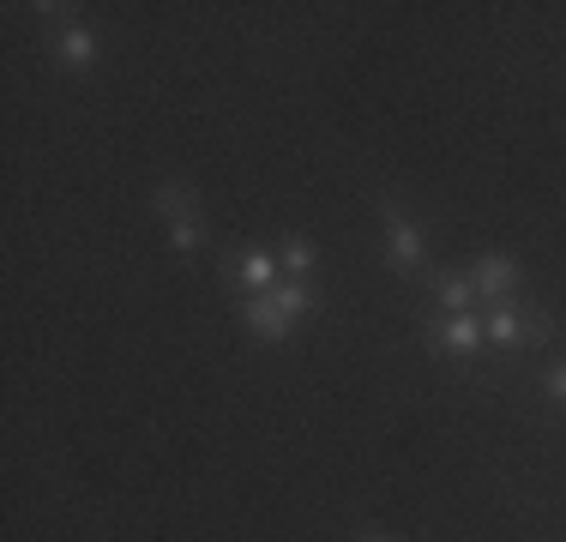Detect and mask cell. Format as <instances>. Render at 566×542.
Instances as JSON below:
<instances>
[{
  "mask_svg": "<svg viewBox=\"0 0 566 542\" xmlns=\"http://www.w3.org/2000/svg\"><path fill=\"white\" fill-rule=\"evenodd\" d=\"M374 206H380V223H386V260H392L398 278H416V271L428 265V236H422V223H416V217L403 211L392 194L374 199Z\"/></svg>",
  "mask_w": 566,
  "mask_h": 542,
  "instance_id": "obj_1",
  "label": "cell"
},
{
  "mask_svg": "<svg viewBox=\"0 0 566 542\" xmlns=\"http://www.w3.org/2000/svg\"><path fill=\"white\" fill-rule=\"evenodd\" d=\"M157 217H164V223L199 217V194H193V181H164V187H157Z\"/></svg>",
  "mask_w": 566,
  "mask_h": 542,
  "instance_id": "obj_9",
  "label": "cell"
},
{
  "mask_svg": "<svg viewBox=\"0 0 566 542\" xmlns=\"http://www.w3.org/2000/svg\"><path fill=\"white\" fill-rule=\"evenodd\" d=\"M422 337L440 350V356H476V350L489 344V332H482L476 314H447L440 325H422Z\"/></svg>",
  "mask_w": 566,
  "mask_h": 542,
  "instance_id": "obj_4",
  "label": "cell"
},
{
  "mask_svg": "<svg viewBox=\"0 0 566 542\" xmlns=\"http://www.w3.org/2000/svg\"><path fill=\"white\" fill-rule=\"evenodd\" d=\"M272 295H277V308H283L290 320H307V314H319V290H314V283H302V278H283Z\"/></svg>",
  "mask_w": 566,
  "mask_h": 542,
  "instance_id": "obj_11",
  "label": "cell"
},
{
  "mask_svg": "<svg viewBox=\"0 0 566 542\" xmlns=\"http://www.w3.org/2000/svg\"><path fill=\"white\" fill-rule=\"evenodd\" d=\"M470 290L489 308H512V295L524 290V265L506 260V253H482V260L470 265Z\"/></svg>",
  "mask_w": 566,
  "mask_h": 542,
  "instance_id": "obj_2",
  "label": "cell"
},
{
  "mask_svg": "<svg viewBox=\"0 0 566 542\" xmlns=\"http://www.w3.org/2000/svg\"><path fill=\"white\" fill-rule=\"evenodd\" d=\"M543 386H548V398H555V404H566V362H555V368L543 374Z\"/></svg>",
  "mask_w": 566,
  "mask_h": 542,
  "instance_id": "obj_13",
  "label": "cell"
},
{
  "mask_svg": "<svg viewBox=\"0 0 566 542\" xmlns=\"http://www.w3.org/2000/svg\"><path fill=\"white\" fill-rule=\"evenodd\" d=\"M434 302L447 308V314H470V308H476V290H470V271H440V278H434Z\"/></svg>",
  "mask_w": 566,
  "mask_h": 542,
  "instance_id": "obj_10",
  "label": "cell"
},
{
  "mask_svg": "<svg viewBox=\"0 0 566 542\" xmlns=\"http://www.w3.org/2000/svg\"><path fill=\"white\" fill-rule=\"evenodd\" d=\"M169 248L181 253V260H193V253L206 248V223H199V217H181V223H169Z\"/></svg>",
  "mask_w": 566,
  "mask_h": 542,
  "instance_id": "obj_12",
  "label": "cell"
},
{
  "mask_svg": "<svg viewBox=\"0 0 566 542\" xmlns=\"http://www.w3.org/2000/svg\"><path fill=\"white\" fill-rule=\"evenodd\" d=\"M235 283H241V295H265V290H277V283H283V271H277V248H241V260H235Z\"/></svg>",
  "mask_w": 566,
  "mask_h": 542,
  "instance_id": "obj_6",
  "label": "cell"
},
{
  "mask_svg": "<svg viewBox=\"0 0 566 542\" xmlns=\"http://www.w3.org/2000/svg\"><path fill=\"white\" fill-rule=\"evenodd\" d=\"M73 7H61V0H36V19H66Z\"/></svg>",
  "mask_w": 566,
  "mask_h": 542,
  "instance_id": "obj_14",
  "label": "cell"
},
{
  "mask_svg": "<svg viewBox=\"0 0 566 542\" xmlns=\"http://www.w3.org/2000/svg\"><path fill=\"white\" fill-rule=\"evenodd\" d=\"M356 542H398V536H356Z\"/></svg>",
  "mask_w": 566,
  "mask_h": 542,
  "instance_id": "obj_15",
  "label": "cell"
},
{
  "mask_svg": "<svg viewBox=\"0 0 566 542\" xmlns=\"http://www.w3.org/2000/svg\"><path fill=\"white\" fill-rule=\"evenodd\" d=\"M55 61H61V73H91L97 66V31L91 24H66L55 37Z\"/></svg>",
  "mask_w": 566,
  "mask_h": 542,
  "instance_id": "obj_7",
  "label": "cell"
},
{
  "mask_svg": "<svg viewBox=\"0 0 566 542\" xmlns=\"http://www.w3.org/2000/svg\"><path fill=\"white\" fill-rule=\"evenodd\" d=\"M482 332H489L494 350H518V344H548V337H555V320L548 314H518V308H494Z\"/></svg>",
  "mask_w": 566,
  "mask_h": 542,
  "instance_id": "obj_3",
  "label": "cell"
},
{
  "mask_svg": "<svg viewBox=\"0 0 566 542\" xmlns=\"http://www.w3.org/2000/svg\"><path fill=\"white\" fill-rule=\"evenodd\" d=\"M314 265H319V248H314V241H307V236H283L277 241V271H283V278H314Z\"/></svg>",
  "mask_w": 566,
  "mask_h": 542,
  "instance_id": "obj_8",
  "label": "cell"
},
{
  "mask_svg": "<svg viewBox=\"0 0 566 542\" xmlns=\"http://www.w3.org/2000/svg\"><path fill=\"white\" fill-rule=\"evenodd\" d=\"M241 320H248V332L260 337V344H290V332H295V320L277 308L272 290H265V295H248V302H241Z\"/></svg>",
  "mask_w": 566,
  "mask_h": 542,
  "instance_id": "obj_5",
  "label": "cell"
}]
</instances>
